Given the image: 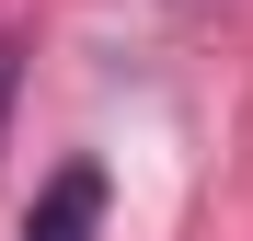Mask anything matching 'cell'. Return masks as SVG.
Returning a JSON list of instances; mask_svg holds the SVG:
<instances>
[{
	"mask_svg": "<svg viewBox=\"0 0 253 241\" xmlns=\"http://www.w3.org/2000/svg\"><path fill=\"white\" fill-rule=\"evenodd\" d=\"M12 80H23V34H0V127H12Z\"/></svg>",
	"mask_w": 253,
	"mask_h": 241,
	"instance_id": "7a4b0ae2",
	"label": "cell"
},
{
	"mask_svg": "<svg viewBox=\"0 0 253 241\" xmlns=\"http://www.w3.org/2000/svg\"><path fill=\"white\" fill-rule=\"evenodd\" d=\"M92 230H104V172H92V161H69V172L35 195L23 241H92Z\"/></svg>",
	"mask_w": 253,
	"mask_h": 241,
	"instance_id": "6da1fadb",
	"label": "cell"
}]
</instances>
